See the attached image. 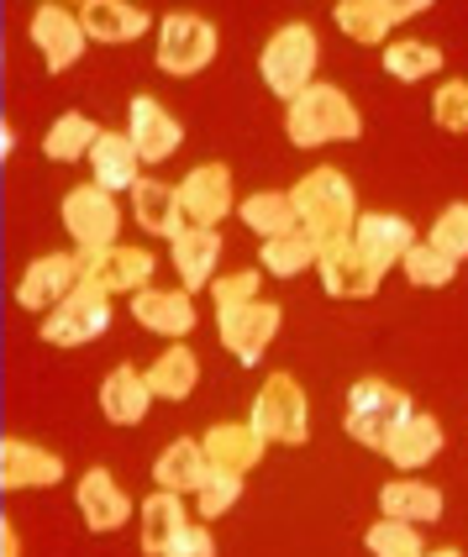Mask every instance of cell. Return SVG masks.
Instances as JSON below:
<instances>
[{"label":"cell","mask_w":468,"mask_h":557,"mask_svg":"<svg viewBox=\"0 0 468 557\" xmlns=\"http://www.w3.org/2000/svg\"><path fill=\"white\" fill-rule=\"evenodd\" d=\"M258 258H263V269H269L274 278H295V274H306V269L321 263V237L306 232V226H295V232L274 237V243H263Z\"/></svg>","instance_id":"4dcf8cb0"},{"label":"cell","mask_w":468,"mask_h":557,"mask_svg":"<svg viewBox=\"0 0 468 557\" xmlns=\"http://www.w3.org/2000/svg\"><path fill=\"white\" fill-rule=\"evenodd\" d=\"M438 252H447L453 263H464L468 258V200H453L438 221H432V237H427Z\"/></svg>","instance_id":"74e56055"},{"label":"cell","mask_w":468,"mask_h":557,"mask_svg":"<svg viewBox=\"0 0 468 557\" xmlns=\"http://www.w3.org/2000/svg\"><path fill=\"white\" fill-rule=\"evenodd\" d=\"M211 300H217V310L253 306V300H258V274H253V269H237V274H217V284H211Z\"/></svg>","instance_id":"60d3db41"},{"label":"cell","mask_w":468,"mask_h":557,"mask_svg":"<svg viewBox=\"0 0 468 557\" xmlns=\"http://www.w3.org/2000/svg\"><path fill=\"white\" fill-rule=\"evenodd\" d=\"M137 516H143V553L148 557H163L189 531V510L174 490H153V495L143 499Z\"/></svg>","instance_id":"d4e9b609"},{"label":"cell","mask_w":468,"mask_h":557,"mask_svg":"<svg viewBox=\"0 0 468 557\" xmlns=\"http://www.w3.org/2000/svg\"><path fill=\"white\" fill-rule=\"evenodd\" d=\"M316 274H321V289L337 295V300H374L379 284H384V274L358 252L353 237H347V243H332V248H321Z\"/></svg>","instance_id":"5bb4252c"},{"label":"cell","mask_w":468,"mask_h":557,"mask_svg":"<svg viewBox=\"0 0 468 557\" xmlns=\"http://www.w3.org/2000/svg\"><path fill=\"white\" fill-rule=\"evenodd\" d=\"M153 405V389H148V373H137L132 363H116V369L100 379V410L111 426H137Z\"/></svg>","instance_id":"7402d4cb"},{"label":"cell","mask_w":468,"mask_h":557,"mask_svg":"<svg viewBox=\"0 0 468 557\" xmlns=\"http://www.w3.org/2000/svg\"><path fill=\"white\" fill-rule=\"evenodd\" d=\"M217 332H221V347L243 369H253L269 352V342L280 337V306L253 300V306H237V310H217Z\"/></svg>","instance_id":"8fae6325"},{"label":"cell","mask_w":468,"mask_h":557,"mask_svg":"<svg viewBox=\"0 0 468 557\" xmlns=\"http://www.w3.org/2000/svg\"><path fill=\"white\" fill-rule=\"evenodd\" d=\"M137 163H143V158H137V148H132V137H126V132H100V143H95V153H90L95 185L111 189V195L137 189V185H143Z\"/></svg>","instance_id":"83f0119b"},{"label":"cell","mask_w":468,"mask_h":557,"mask_svg":"<svg viewBox=\"0 0 468 557\" xmlns=\"http://www.w3.org/2000/svg\"><path fill=\"white\" fill-rule=\"evenodd\" d=\"M79 284H85V258H74V252H48V258H37L27 274H22V284H16V306L53 315Z\"/></svg>","instance_id":"9c48e42d"},{"label":"cell","mask_w":468,"mask_h":557,"mask_svg":"<svg viewBox=\"0 0 468 557\" xmlns=\"http://www.w3.org/2000/svg\"><path fill=\"white\" fill-rule=\"evenodd\" d=\"M432 122L442 132H468V79H447L432 95Z\"/></svg>","instance_id":"ab89813d"},{"label":"cell","mask_w":468,"mask_h":557,"mask_svg":"<svg viewBox=\"0 0 468 557\" xmlns=\"http://www.w3.org/2000/svg\"><path fill=\"white\" fill-rule=\"evenodd\" d=\"M32 48L42 53V63H48V74H63V69H74V63L85 59V22H79V11H63V5H53V0H42L37 11H32Z\"/></svg>","instance_id":"ba28073f"},{"label":"cell","mask_w":468,"mask_h":557,"mask_svg":"<svg viewBox=\"0 0 468 557\" xmlns=\"http://www.w3.org/2000/svg\"><path fill=\"white\" fill-rule=\"evenodd\" d=\"M63 232L79 243L85 252H106L116 248V232H122V206H116V195L100 185H79L63 195Z\"/></svg>","instance_id":"52a82bcc"},{"label":"cell","mask_w":468,"mask_h":557,"mask_svg":"<svg viewBox=\"0 0 468 557\" xmlns=\"http://www.w3.org/2000/svg\"><path fill=\"white\" fill-rule=\"evenodd\" d=\"M316 59H321L316 32L300 27V22H290V27H280L263 42L258 74H263V85L280 95V100H295V95H306L316 85Z\"/></svg>","instance_id":"3957f363"},{"label":"cell","mask_w":468,"mask_h":557,"mask_svg":"<svg viewBox=\"0 0 468 557\" xmlns=\"http://www.w3.org/2000/svg\"><path fill=\"white\" fill-rule=\"evenodd\" d=\"M379 510H384V521L432 527V521H442V495L432 484H421V479H390L379 490Z\"/></svg>","instance_id":"f546056e"},{"label":"cell","mask_w":468,"mask_h":557,"mask_svg":"<svg viewBox=\"0 0 468 557\" xmlns=\"http://www.w3.org/2000/svg\"><path fill=\"white\" fill-rule=\"evenodd\" d=\"M364 542H369V553L374 557H427V547H421V527H410V521H374Z\"/></svg>","instance_id":"8d00e7d4"},{"label":"cell","mask_w":468,"mask_h":557,"mask_svg":"<svg viewBox=\"0 0 468 557\" xmlns=\"http://www.w3.org/2000/svg\"><path fill=\"white\" fill-rule=\"evenodd\" d=\"M442 69V48L438 42H390L384 48V74L401 79V85H416V79H432Z\"/></svg>","instance_id":"e575fe53"},{"label":"cell","mask_w":468,"mask_h":557,"mask_svg":"<svg viewBox=\"0 0 468 557\" xmlns=\"http://www.w3.org/2000/svg\"><path fill=\"white\" fill-rule=\"evenodd\" d=\"M79 22H85V37H95V42H137L153 27V16L143 5H126V0H85Z\"/></svg>","instance_id":"cb8c5ba5"},{"label":"cell","mask_w":468,"mask_h":557,"mask_svg":"<svg viewBox=\"0 0 468 557\" xmlns=\"http://www.w3.org/2000/svg\"><path fill=\"white\" fill-rule=\"evenodd\" d=\"M195 499H200V521H217V516H226V510L243 499V473H221V468H211L206 484L195 490Z\"/></svg>","instance_id":"f35d334b"},{"label":"cell","mask_w":468,"mask_h":557,"mask_svg":"<svg viewBox=\"0 0 468 557\" xmlns=\"http://www.w3.org/2000/svg\"><path fill=\"white\" fill-rule=\"evenodd\" d=\"M0 557H22V536H16V527H11V521L0 527Z\"/></svg>","instance_id":"7bdbcfd3"},{"label":"cell","mask_w":468,"mask_h":557,"mask_svg":"<svg viewBox=\"0 0 468 557\" xmlns=\"http://www.w3.org/2000/svg\"><path fill=\"white\" fill-rule=\"evenodd\" d=\"M132 216L143 232H153L163 243H180L189 232L185 211H180V185H163V180H143L132 189Z\"/></svg>","instance_id":"ffe728a7"},{"label":"cell","mask_w":468,"mask_h":557,"mask_svg":"<svg viewBox=\"0 0 468 557\" xmlns=\"http://www.w3.org/2000/svg\"><path fill=\"white\" fill-rule=\"evenodd\" d=\"M401 269H406V278L416 284V289H447V284L458 278V263H453L447 252H438L432 243H416Z\"/></svg>","instance_id":"d590c367"},{"label":"cell","mask_w":468,"mask_h":557,"mask_svg":"<svg viewBox=\"0 0 468 557\" xmlns=\"http://www.w3.org/2000/svg\"><path fill=\"white\" fill-rule=\"evenodd\" d=\"M284 132H290L295 148H327V143H353L364 132V122L337 85H311L306 95H295L284 106Z\"/></svg>","instance_id":"7a4b0ae2"},{"label":"cell","mask_w":468,"mask_h":557,"mask_svg":"<svg viewBox=\"0 0 468 557\" xmlns=\"http://www.w3.org/2000/svg\"><path fill=\"white\" fill-rule=\"evenodd\" d=\"M158 258L148 248H106V252H85V284H95L100 295H143V289H153L148 278H153Z\"/></svg>","instance_id":"4fadbf2b"},{"label":"cell","mask_w":468,"mask_h":557,"mask_svg":"<svg viewBox=\"0 0 468 557\" xmlns=\"http://www.w3.org/2000/svg\"><path fill=\"white\" fill-rule=\"evenodd\" d=\"M126 137H132V148H137L143 163H169V158L180 153V143H185V126L174 122L153 95H132V122H126Z\"/></svg>","instance_id":"9a60e30c"},{"label":"cell","mask_w":468,"mask_h":557,"mask_svg":"<svg viewBox=\"0 0 468 557\" xmlns=\"http://www.w3.org/2000/svg\"><path fill=\"white\" fill-rule=\"evenodd\" d=\"M163 557H217V536H211L206 527H189Z\"/></svg>","instance_id":"b9f144b4"},{"label":"cell","mask_w":468,"mask_h":557,"mask_svg":"<svg viewBox=\"0 0 468 557\" xmlns=\"http://www.w3.org/2000/svg\"><path fill=\"white\" fill-rule=\"evenodd\" d=\"M442 421L438 416H427V410H410L406 421L395 426V436L384 442V458L401 468V473H416V468H427L432 458L442 453Z\"/></svg>","instance_id":"44dd1931"},{"label":"cell","mask_w":468,"mask_h":557,"mask_svg":"<svg viewBox=\"0 0 468 557\" xmlns=\"http://www.w3.org/2000/svg\"><path fill=\"white\" fill-rule=\"evenodd\" d=\"M63 479V458L48 447H32L22 436H5L0 442V484L16 495V490H53Z\"/></svg>","instance_id":"e0dca14e"},{"label":"cell","mask_w":468,"mask_h":557,"mask_svg":"<svg viewBox=\"0 0 468 557\" xmlns=\"http://www.w3.org/2000/svg\"><path fill=\"white\" fill-rule=\"evenodd\" d=\"M95 143H100V126L90 116H79V111H69V116H59V122L48 126L42 153L53 158V163H74V158H90Z\"/></svg>","instance_id":"836d02e7"},{"label":"cell","mask_w":468,"mask_h":557,"mask_svg":"<svg viewBox=\"0 0 468 557\" xmlns=\"http://www.w3.org/2000/svg\"><path fill=\"white\" fill-rule=\"evenodd\" d=\"M290 200H295L300 226L321 237V248L347 243L353 226H358V200H353V185H347L343 169H311L300 185L290 189Z\"/></svg>","instance_id":"6da1fadb"},{"label":"cell","mask_w":468,"mask_h":557,"mask_svg":"<svg viewBox=\"0 0 468 557\" xmlns=\"http://www.w3.org/2000/svg\"><path fill=\"white\" fill-rule=\"evenodd\" d=\"M106 326H111V295H100L95 284H79L53 315H42V342L79 347V342H95Z\"/></svg>","instance_id":"30bf717a"},{"label":"cell","mask_w":468,"mask_h":557,"mask_svg":"<svg viewBox=\"0 0 468 557\" xmlns=\"http://www.w3.org/2000/svg\"><path fill=\"white\" fill-rule=\"evenodd\" d=\"M0 153H5V158L16 153V132H11V126H0Z\"/></svg>","instance_id":"ee69618b"},{"label":"cell","mask_w":468,"mask_h":557,"mask_svg":"<svg viewBox=\"0 0 468 557\" xmlns=\"http://www.w3.org/2000/svg\"><path fill=\"white\" fill-rule=\"evenodd\" d=\"M427 11V0H337V27H343V37H353V42H364V48H374V42H384L390 37V27L395 22H406V16H421Z\"/></svg>","instance_id":"2e32d148"},{"label":"cell","mask_w":468,"mask_h":557,"mask_svg":"<svg viewBox=\"0 0 468 557\" xmlns=\"http://www.w3.org/2000/svg\"><path fill=\"white\" fill-rule=\"evenodd\" d=\"M206 458H211V468H221V473H248V468H258V458H263V436L253 432V421L243 426V421H221V426H211L206 432Z\"/></svg>","instance_id":"484cf974"},{"label":"cell","mask_w":468,"mask_h":557,"mask_svg":"<svg viewBox=\"0 0 468 557\" xmlns=\"http://www.w3.org/2000/svg\"><path fill=\"white\" fill-rule=\"evenodd\" d=\"M195 384H200V358H195L189 347L158 352L153 369H148V389H153L158 400H189Z\"/></svg>","instance_id":"1f68e13d"},{"label":"cell","mask_w":468,"mask_h":557,"mask_svg":"<svg viewBox=\"0 0 468 557\" xmlns=\"http://www.w3.org/2000/svg\"><path fill=\"white\" fill-rule=\"evenodd\" d=\"M353 243L358 252L374 263L379 274L384 269H395V263H406V252L416 248V232H410L406 216H390V211H369V216H358L353 226Z\"/></svg>","instance_id":"ac0fdd59"},{"label":"cell","mask_w":468,"mask_h":557,"mask_svg":"<svg viewBox=\"0 0 468 557\" xmlns=\"http://www.w3.org/2000/svg\"><path fill=\"white\" fill-rule=\"evenodd\" d=\"M180 211H185L189 226H211L226 221L237 211V195H232V169L226 163H200L180 180Z\"/></svg>","instance_id":"7c38bea8"},{"label":"cell","mask_w":468,"mask_h":557,"mask_svg":"<svg viewBox=\"0 0 468 557\" xmlns=\"http://www.w3.org/2000/svg\"><path fill=\"white\" fill-rule=\"evenodd\" d=\"M132 315L143 332L185 337L195 326V300H189V289H143V295H132Z\"/></svg>","instance_id":"603a6c76"},{"label":"cell","mask_w":468,"mask_h":557,"mask_svg":"<svg viewBox=\"0 0 468 557\" xmlns=\"http://www.w3.org/2000/svg\"><path fill=\"white\" fill-rule=\"evenodd\" d=\"M217 27L206 22V16H195V11H174V16H163L158 22V69L163 74H174V79H189V74H200V69H211L217 59Z\"/></svg>","instance_id":"8992f818"},{"label":"cell","mask_w":468,"mask_h":557,"mask_svg":"<svg viewBox=\"0 0 468 557\" xmlns=\"http://www.w3.org/2000/svg\"><path fill=\"white\" fill-rule=\"evenodd\" d=\"M79 516H85V527L90 531H122L126 516H132V499H126V490L116 484V473L111 468H90L85 479H79Z\"/></svg>","instance_id":"d6986e66"},{"label":"cell","mask_w":468,"mask_h":557,"mask_svg":"<svg viewBox=\"0 0 468 557\" xmlns=\"http://www.w3.org/2000/svg\"><path fill=\"white\" fill-rule=\"evenodd\" d=\"M174 248V274L185 289H211L217 284V263H221V232L211 226H189L180 243H169Z\"/></svg>","instance_id":"4316f807"},{"label":"cell","mask_w":468,"mask_h":557,"mask_svg":"<svg viewBox=\"0 0 468 557\" xmlns=\"http://www.w3.org/2000/svg\"><path fill=\"white\" fill-rule=\"evenodd\" d=\"M237 216H243V226H248V232H258L263 243H274V237H284V232H295V226H300V216H295V200H290V195H280V189L248 195V200L237 206Z\"/></svg>","instance_id":"d6a6232c"},{"label":"cell","mask_w":468,"mask_h":557,"mask_svg":"<svg viewBox=\"0 0 468 557\" xmlns=\"http://www.w3.org/2000/svg\"><path fill=\"white\" fill-rule=\"evenodd\" d=\"M427 557H464V553H453V547H442V553H427Z\"/></svg>","instance_id":"f6af8a7d"},{"label":"cell","mask_w":468,"mask_h":557,"mask_svg":"<svg viewBox=\"0 0 468 557\" xmlns=\"http://www.w3.org/2000/svg\"><path fill=\"white\" fill-rule=\"evenodd\" d=\"M206 473H211V458H206V447L189 442V436L169 442V447L158 453V463H153L158 490H174V495H195V490L206 484Z\"/></svg>","instance_id":"f1b7e54d"},{"label":"cell","mask_w":468,"mask_h":557,"mask_svg":"<svg viewBox=\"0 0 468 557\" xmlns=\"http://www.w3.org/2000/svg\"><path fill=\"white\" fill-rule=\"evenodd\" d=\"M253 432L263 442H280V447H306L311 442V405H306V389L290 373L263 379V389L253 400Z\"/></svg>","instance_id":"5b68a950"},{"label":"cell","mask_w":468,"mask_h":557,"mask_svg":"<svg viewBox=\"0 0 468 557\" xmlns=\"http://www.w3.org/2000/svg\"><path fill=\"white\" fill-rule=\"evenodd\" d=\"M410 410V395H401L395 384H384V379H358L353 389H347V436L358 442V447H374L384 453V442L395 436V426L406 421Z\"/></svg>","instance_id":"277c9868"}]
</instances>
